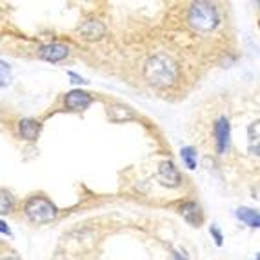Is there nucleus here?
Returning a JSON list of instances; mask_svg holds the SVG:
<instances>
[{"instance_id": "aec40b11", "label": "nucleus", "mask_w": 260, "mask_h": 260, "mask_svg": "<svg viewBox=\"0 0 260 260\" xmlns=\"http://www.w3.org/2000/svg\"><path fill=\"white\" fill-rule=\"evenodd\" d=\"M4 260H18V258H4Z\"/></svg>"}, {"instance_id": "f3484780", "label": "nucleus", "mask_w": 260, "mask_h": 260, "mask_svg": "<svg viewBox=\"0 0 260 260\" xmlns=\"http://www.w3.org/2000/svg\"><path fill=\"white\" fill-rule=\"evenodd\" d=\"M211 233L215 235V240H217V244L220 246V244H222V235H220V231L217 230V225H211Z\"/></svg>"}, {"instance_id": "f03ea898", "label": "nucleus", "mask_w": 260, "mask_h": 260, "mask_svg": "<svg viewBox=\"0 0 260 260\" xmlns=\"http://www.w3.org/2000/svg\"><path fill=\"white\" fill-rule=\"evenodd\" d=\"M187 22L191 24V27L199 31H211L218 22L217 9L208 2H195L189 9Z\"/></svg>"}, {"instance_id": "dca6fc26", "label": "nucleus", "mask_w": 260, "mask_h": 260, "mask_svg": "<svg viewBox=\"0 0 260 260\" xmlns=\"http://www.w3.org/2000/svg\"><path fill=\"white\" fill-rule=\"evenodd\" d=\"M0 66H2V86H6V84L9 82V68L4 60H2V64Z\"/></svg>"}, {"instance_id": "9d476101", "label": "nucleus", "mask_w": 260, "mask_h": 260, "mask_svg": "<svg viewBox=\"0 0 260 260\" xmlns=\"http://www.w3.org/2000/svg\"><path fill=\"white\" fill-rule=\"evenodd\" d=\"M247 139H249V153L260 156V120L253 122L247 129Z\"/></svg>"}, {"instance_id": "1a4fd4ad", "label": "nucleus", "mask_w": 260, "mask_h": 260, "mask_svg": "<svg viewBox=\"0 0 260 260\" xmlns=\"http://www.w3.org/2000/svg\"><path fill=\"white\" fill-rule=\"evenodd\" d=\"M18 129H20V135L26 140H35L40 133V124L33 118H24L18 124Z\"/></svg>"}, {"instance_id": "4be33fe9", "label": "nucleus", "mask_w": 260, "mask_h": 260, "mask_svg": "<svg viewBox=\"0 0 260 260\" xmlns=\"http://www.w3.org/2000/svg\"><path fill=\"white\" fill-rule=\"evenodd\" d=\"M258 6H260V2H258Z\"/></svg>"}, {"instance_id": "4468645a", "label": "nucleus", "mask_w": 260, "mask_h": 260, "mask_svg": "<svg viewBox=\"0 0 260 260\" xmlns=\"http://www.w3.org/2000/svg\"><path fill=\"white\" fill-rule=\"evenodd\" d=\"M180 156H182V162L186 164L187 169L197 168V153L193 148H182L180 149Z\"/></svg>"}, {"instance_id": "0eeeda50", "label": "nucleus", "mask_w": 260, "mask_h": 260, "mask_svg": "<svg viewBox=\"0 0 260 260\" xmlns=\"http://www.w3.org/2000/svg\"><path fill=\"white\" fill-rule=\"evenodd\" d=\"M91 104V96L86 91H70L66 95V106L73 111H82Z\"/></svg>"}, {"instance_id": "f8f14e48", "label": "nucleus", "mask_w": 260, "mask_h": 260, "mask_svg": "<svg viewBox=\"0 0 260 260\" xmlns=\"http://www.w3.org/2000/svg\"><path fill=\"white\" fill-rule=\"evenodd\" d=\"M237 217H239L240 222H244L249 228H260V211H255V209L249 208H240L237 211Z\"/></svg>"}, {"instance_id": "f257e3e1", "label": "nucleus", "mask_w": 260, "mask_h": 260, "mask_svg": "<svg viewBox=\"0 0 260 260\" xmlns=\"http://www.w3.org/2000/svg\"><path fill=\"white\" fill-rule=\"evenodd\" d=\"M177 64L173 58H169L168 55H155L151 56L146 66H144V77L151 86L160 87H171L177 80Z\"/></svg>"}, {"instance_id": "39448f33", "label": "nucleus", "mask_w": 260, "mask_h": 260, "mask_svg": "<svg viewBox=\"0 0 260 260\" xmlns=\"http://www.w3.org/2000/svg\"><path fill=\"white\" fill-rule=\"evenodd\" d=\"M230 120L225 117H220L215 124V137H217V149L218 153H225L230 146Z\"/></svg>"}, {"instance_id": "6e6552de", "label": "nucleus", "mask_w": 260, "mask_h": 260, "mask_svg": "<svg viewBox=\"0 0 260 260\" xmlns=\"http://www.w3.org/2000/svg\"><path fill=\"white\" fill-rule=\"evenodd\" d=\"M78 33L86 40H99L100 37H104L106 27L102 26V22H99V20H87L78 27Z\"/></svg>"}, {"instance_id": "412c9836", "label": "nucleus", "mask_w": 260, "mask_h": 260, "mask_svg": "<svg viewBox=\"0 0 260 260\" xmlns=\"http://www.w3.org/2000/svg\"><path fill=\"white\" fill-rule=\"evenodd\" d=\"M256 260H260V255H258V256H256Z\"/></svg>"}, {"instance_id": "2eb2a0df", "label": "nucleus", "mask_w": 260, "mask_h": 260, "mask_svg": "<svg viewBox=\"0 0 260 260\" xmlns=\"http://www.w3.org/2000/svg\"><path fill=\"white\" fill-rule=\"evenodd\" d=\"M0 195H2V204H0V213H2V215H6V213H9L11 211V199H9V195L8 193H6L4 189H2V193H0Z\"/></svg>"}, {"instance_id": "9b49d317", "label": "nucleus", "mask_w": 260, "mask_h": 260, "mask_svg": "<svg viewBox=\"0 0 260 260\" xmlns=\"http://www.w3.org/2000/svg\"><path fill=\"white\" fill-rule=\"evenodd\" d=\"M180 213H182V217L193 225H199L200 222H202V213H200V208L195 204V202H187V204H184L182 208H180Z\"/></svg>"}, {"instance_id": "423d86ee", "label": "nucleus", "mask_w": 260, "mask_h": 260, "mask_svg": "<svg viewBox=\"0 0 260 260\" xmlns=\"http://www.w3.org/2000/svg\"><path fill=\"white\" fill-rule=\"evenodd\" d=\"M158 180H160L164 186L175 187L180 182V175H178V169L173 166V162H162L158 166Z\"/></svg>"}, {"instance_id": "20e7f679", "label": "nucleus", "mask_w": 260, "mask_h": 260, "mask_svg": "<svg viewBox=\"0 0 260 260\" xmlns=\"http://www.w3.org/2000/svg\"><path fill=\"white\" fill-rule=\"evenodd\" d=\"M68 53H70L68 46L58 44V42H51V44H48V46H42V48L39 49V56L42 58V60H48V62L64 60L66 56H68Z\"/></svg>"}, {"instance_id": "ddd939ff", "label": "nucleus", "mask_w": 260, "mask_h": 260, "mask_svg": "<svg viewBox=\"0 0 260 260\" xmlns=\"http://www.w3.org/2000/svg\"><path fill=\"white\" fill-rule=\"evenodd\" d=\"M108 117L113 122H122L135 118V113L129 108H126V106H111V108H108Z\"/></svg>"}, {"instance_id": "7ed1b4c3", "label": "nucleus", "mask_w": 260, "mask_h": 260, "mask_svg": "<svg viewBox=\"0 0 260 260\" xmlns=\"http://www.w3.org/2000/svg\"><path fill=\"white\" fill-rule=\"evenodd\" d=\"M26 215L33 222H49L56 217V208L49 202V200L42 199V197H33V199L27 200L26 204Z\"/></svg>"}, {"instance_id": "a211bd4d", "label": "nucleus", "mask_w": 260, "mask_h": 260, "mask_svg": "<svg viewBox=\"0 0 260 260\" xmlns=\"http://www.w3.org/2000/svg\"><path fill=\"white\" fill-rule=\"evenodd\" d=\"M68 75H70V77L73 78V80H71V82H75V84H86V82H87V80H84L82 77H78V75L71 73V71H70V73H68Z\"/></svg>"}, {"instance_id": "6ab92c4d", "label": "nucleus", "mask_w": 260, "mask_h": 260, "mask_svg": "<svg viewBox=\"0 0 260 260\" xmlns=\"http://www.w3.org/2000/svg\"><path fill=\"white\" fill-rule=\"evenodd\" d=\"M0 225H2V233H8V235H9V230H8V228H6L4 222H0Z\"/></svg>"}]
</instances>
